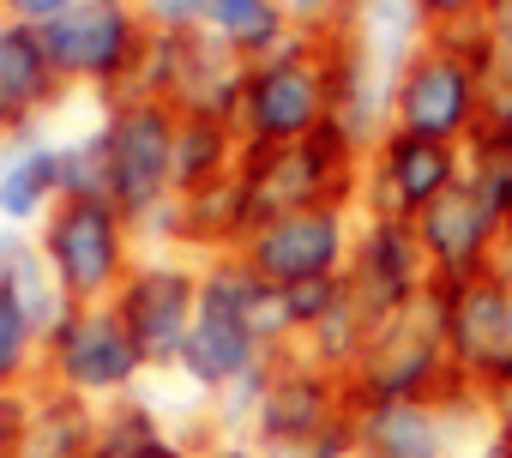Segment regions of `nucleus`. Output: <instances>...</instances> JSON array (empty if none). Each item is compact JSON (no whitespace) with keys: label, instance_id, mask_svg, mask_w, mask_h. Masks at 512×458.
I'll return each instance as SVG.
<instances>
[{"label":"nucleus","instance_id":"f8f14e48","mask_svg":"<svg viewBox=\"0 0 512 458\" xmlns=\"http://www.w3.org/2000/svg\"><path fill=\"white\" fill-rule=\"evenodd\" d=\"M43 49L55 61V73H79V79H121L139 73L145 37L127 19V0H79L61 19L43 25Z\"/></svg>","mask_w":512,"mask_h":458},{"label":"nucleus","instance_id":"72a5a7b5","mask_svg":"<svg viewBox=\"0 0 512 458\" xmlns=\"http://www.w3.org/2000/svg\"><path fill=\"white\" fill-rule=\"evenodd\" d=\"M79 458H115V452H109V446H103V452H79Z\"/></svg>","mask_w":512,"mask_h":458},{"label":"nucleus","instance_id":"4be33fe9","mask_svg":"<svg viewBox=\"0 0 512 458\" xmlns=\"http://www.w3.org/2000/svg\"><path fill=\"white\" fill-rule=\"evenodd\" d=\"M49 187H61V157L55 151H13L7 163H0V211L7 217H31L43 211Z\"/></svg>","mask_w":512,"mask_h":458},{"label":"nucleus","instance_id":"2f4dec72","mask_svg":"<svg viewBox=\"0 0 512 458\" xmlns=\"http://www.w3.org/2000/svg\"><path fill=\"white\" fill-rule=\"evenodd\" d=\"M127 458H187V452H181L175 440H163V434H157V440H145V446H139V452H127Z\"/></svg>","mask_w":512,"mask_h":458},{"label":"nucleus","instance_id":"7ed1b4c3","mask_svg":"<svg viewBox=\"0 0 512 458\" xmlns=\"http://www.w3.org/2000/svg\"><path fill=\"white\" fill-rule=\"evenodd\" d=\"M247 290H253V272L241 254H223L217 266L199 272V314H193V332L181 344V374L205 392L241 386L272 356L247 320Z\"/></svg>","mask_w":512,"mask_h":458},{"label":"nucleus","instance_id":"412c9836","mask_svg":"<svg viewBox=\"0 0 512 458\" xmlns=\"http://www.w3.org/2000/svg\"><path fill=\"white\" fill-rule=\"evenodd\" d=\"M49 49H43V31H25V25H7L0 31V121L25 115L31 103L49 97Z\"/></svg>","mask_w":512,"mask_h":458},{"label":"nucleus","instance_id":"cd10ccee","mask_svg":"<svg viewBox=\"0 0 512 458\" xmlns=\"http://www.w3.org/2000/svg\"><path fill=\"white\" fill-rule=\"evenodd\" d=\"M422 13H428L434 31H446V25H470V19H482V13H488V0H422Z\"/></svg>","mask_w":512,"mask_h":458},{"label":"nucleus","instance_id":"c85d7f7f","mask_svg":"<svg viewBox=\"0 0 512 458\" xmlns=\"http://www.w3.org/2000/svg\"><path fill=\"white\" fill-rule=\"evenodd\" d=\"M482 440H488L500 458H512V398L488 404V428H482Z\"/></svg>","mask_w":512,"mask_h":458},{"label":"nucleus","instance_id":"c756f323","mask_svg":"<svg viewBox=\"0 0 512 458\" xmlns=\"http://www.w3.org/2000/svg\"><path fill=\"white\" fill-rule=\"evenodd\" d=\"M7 7H13L19 19H43V25H49V19H61L67 7H79V0H7Z\"/></svg>","mask_w":512,"mask_h":458},{"label":"nucleus","instance_id":"dca6fc26","mask_svg":"<svg viewBox=\"0 0 512 458\" xmlns=\"http://www.w3.org/2000/svg\"><path fill=\"white\" fill-rule=\"evenodd\" d=\"M428 13H422V0H356L350 7V43L392 79L422 43H428Z\"/></svg>","mask_w":512,"mask_h":458},{"label":"nucleus","instance_id":"f03ea898","mask_svg":"<svg viewBox=\"0 0 512 458\" xmlns=\"http://www.w3.org/2000/svg\"><path fill=\"white\" fill-rule=\"evenodd\" d=\"M488 115V67L446 49L440 37H428L398 73H392V127L416 133V139H440V145H470L476 127Z\"/></svg>","mask_w":512,"mask_h":458},{"label":"nucleus","instance_id":"423d86ee","mask_svg":"<svg viewBox=\"0 0 512 458\" xmlns=\"http://www.w3.org/2000/svg\"><path fill=\"white\" fill-rule=\"evenodd\" d=\"M434 308L446 326L452 374L482 404L512 398V290L482 272L470 284H434Z\"/></svg>","mask_w":512,"mask_h":458},{"label":"nucleus","instance_id":"b1692460","mask_svg":"<svg viewBox=\"0 0 512 458\" xmlns=\"http://www.w3.org/2000/svg\"><path fill=\"white\" fill-rule=\"evenodd\" d=\"M278 7H284V19H290L296 37H308V43H338V37L350 31V7H356V0H278Z\"/></svg>","mask_w":512,"mask_h":458},{"label":"nucleus","instance_id":"f3484780","mask_svg":"<svg viewBox=\"0 0 512 458\" xmlns=\"http://www.w3.org/2000/svg\"><path fill=\"white\" fill-rule=\"evenodd\" d=\"M464 175L512 223V85H488V115H482L476 139L464 145Z\"/></svg>","mask_w":512,"mask_h":458},{"label":"nucleus","instance_id":"9b49d317","mask_svg":"<svg viewBox=\"0 0 512 458\" xmlns=\"http://www.w3.org/2000/svg\"><path fill=\"white\" fill-rule=\"evenodd\" d=\"M500 229H506V217L488 205V193H482L470 175L452 181V187L416 217V242H422V254H428V266H434V284H470V278H482L488 260H494Z\"/></svg>","mask_w":512,"mask_h":458},{"label":"nucleus","instance_id":"39448f33","mask_svg":"<svg viewBox=\"0 0 512 458\" xmlns=\"http://www.w3.org/2000/svg\"><path fill=\"white\" fill-rule=\"evenodd\" d=\"M326 127V43L290 37L278 55L247 67L235 133L241 145H296Z\"/></svg>","mask_w":512,"mask_h":458},{"label":"nucleus","instance_id":"2eb2a0df","mask_svg":"<svg viewBox=\"0 0 512 458\" xmlns=\"http://www.w3.org/2000/svg\"><path fill=\"white\" fill-rule=\"evenodd\" d=\"M55 350H61V374L73 386H85V392H115L145 368V356L127 338L121 314H73L55 332Z\"/></svg>","mask_w":512,"mask_h":458},{"label":"nucleus","instance_id":"9d476101","mask_svg":"<svg viewBox=\"0 0 512 458\" xmlns=\"http://www.w3.org/2000/svg\"><path fill=\"white\" fill-rule=\"evenodd\" d=\"M344 290L374 314L392 320L416 302H428L434 290V266L416 242V223H392V217H362L356 223V248L344 266Z\"/></svg>","mask_w":512,"mask_h":458},{"label":"nucleus","instance_id":"5701e85b","mask_svg":"<svg viewBox=\"0 0 512 458\" xmlns=\"http://www.w3.org/2000/svg\"><path fill=\"white\" fill-rule=\"evenodd\" d=\"M0 290L13 296V308L25 314V326H31V332H61V326H67V302H61V290H67V284H55L43 260L19 254Z\"/></svg>","mask_w":512,"mask_h":458},{"label":"nucleus","instance_id":"393cba45","mask_svg":"<svg viewBox=\"0 0 512 458\" xmlns=\"http://www.w3.org/2000/svg\"><path fill=\"white\" fill-rule=\"evenodd\" d=\"M482 37H488V85H512V0H488Z\"/></svg>","mask_w":512,"mask_h":458},{"label":"nucleus","instance_id":"f257e3e1","mask_svg":"<svg viewBox=\"0 0 512 458\" xmlns=\"http://www.w3.org/2000/svg\"><path fill=\"white\" fill-rule=\"evenodd\" d=\"M235 181H241L253 229L272 223V217H290V211H314V205H350L356 211L362 151L344 145L332 127H320L296 145H241Z\"/></svg>","mask_w":512,"mask_h":458},{"label":"nucleus","instance_id":"6e6552de","mask_svg":"<svg viewBox=\"0 0 512 458\" xmlns=\"http://www.w3.org/2000/svg\"><path fill=\"white\" fill-rule=\"evenodd\" d=\"M452 181H464V151L440 145V139H416L386 127L368 151H362V217H392V223H416Z\"/></svg>","mask_w":512,"mask_h":458},{"label":"nucleus","instance_id":"a878e982","mask_svg":"<svg viewBox=\"0 0 512 458\" xmlns=\"http://www.w3.org/2000/svg\"><path fill=\"white\" fill-rule=\"evenodd\" d=\"M211 0H145V19L157 37H181V31H205Z\"/></svg>","mask_w":512,"mask_h":458},{"label":"nucleus","instance_id":"7c9ffc66","mask_svg":"<svg viewBox=\"0 0 512 458\" xmlns=\"http://www.w3.org/2000/svg\"><path fill=\"white\" fill-rule=\"evenodd\" d=\"M488 278L512 290V223L500 229V242H494V260H488Z\"/></svg>","mask_w":512,"mask_h":458},{"label":"nucleus","instance_id":"0eeeda50","mask_svg":"<svg viewBox=\"0 0 512 458\" xmlns=\"http://www.w3.org/2000/svg\"><path fill=\"white\" fill-rule=\"evenodd\" d=\"M356 223H362V211H350V205L290 211V217H272L253 229L241 242V260H247V272H260L278 290L314 284V278H344L350 248H356Z\"/></svg>","mask_w":512,"mask_h":458},{"label":"nucleus","instance_id":"bb28decb","mask_svg":"<svg viewBox=\"0 0 512 458\" xmlns=\"http://www.w3.org/2000/svg\"><path fill=\"white\" fill-rule=\"evenodd\" d=\"M25 344H31V326H25V314L13 308V296L0 290V386L25 368Z\"/></svg>","mask_w":512,"mask_h":458},{"label":"nucleus","instance_id":"ddd939ff","mask_svg":"<svg viewBox=\"0 0 512 458\" xmlns=\"http://www.w3.org/2000/svg\"><path fill=\"white\" fill-rule=\"evenodd\" d=\"M127 338L139 344V356L151 368H169L181 362V344L193 332V314H199V272H181V266H145L127 278L121 302H115Z\"/></svg>","mask_w":512,"mask_h":458},{"label":"nucleus","instance_id":"a211bd4d","mask_svg":"<svg viewBox=\"0 0 512 458\" xmlns=\"http://www.w3.org/2000/svg\"><path fill=\"white\" fill-rule=\"evenodd\" d=\"M235 163H241L235 121H205V115H181L175 121V199L199 193L211 181H229Z\"/></svg>","mask_w":512,"mask_h":458},{"label":"nucleus","instance_id":"6ab92c4d","mask_svg":"<svg viewBox=\"0 0 512 458\" xmlns=\"http://www.w3.org/2000/svg\"><path fill=\"white\" fill-rule=\"evenodd\" d=\"M374 326H380V320H374L350 290H338V302H332L308 332H302V344H296V350H302L308 362H320L326 374L350 380V374H356V362H362V350H368V338H374Z\"/></svg>","mask_w":512,"mask_h":458},{"label":"nucleus","instance_id":"473e14b6","mask_svg":"<svg viewBox=\"0 0 512 458\" xmlns=\"http://www.w3.org/2000/svg\"><path fill=\"white\" fill-rule=\"evenodd\" d=\"M464 458H500V452H494V446H488V440H482V446H470V452H464Z\"/></svg>","mask_w":512,"mask_h":458},{"label":"nucleus","instance_id":"aec40b11","mask_svg":"<svg viewBox=\"0 0 512 458\" xmlns=\"http://www.w3.org/2000/svg\"><path fill=\"white\" fill-rule=\"evenodd\" d=\"M205 31H211L217 43H229L241 61H266V55H278V49L296 37L278 0H211Z\"/></svg>","mask_w":512,"mask_h":458},{"label":"nucleus","instance_id":"20e7f679","mask_svg":"<svg viewBox=\"0 0 512 458\" xmlns=\"http://www.w3.org/2000/svg\"><path fill=\"white\" fill-rule=\"evenodd\" d=\"M446 386H452V356H446V326L428 290V302L374 326L350 374V398L356 404H434Z\"/></svg>","mask_w":512,"mask_h":458},{"label":"nucleus","instance_id":"4468645a","mask_svg":"<svg viewBox=\"0 0 512 458\" xmlns=\"http://www.w3.org/2000/svg\"><path fill=\"white\" fill-rule=\"evenodd\" d=\"M49 266L67 296H97L121 272V205L115 199H67L49 229Z\"/></svg>","mask_w":512,"mask_h":458},{"label":"nucleus","instance_id":"1a4fd4ad","mask_svg":"<svg viewBox=\"0 0 512 458\" xmlns=\"http://www.w3.org/2000/svg\"><path fill=\"white\" fill-rule=\"evenodd\" d=\"M175 109L157 97H133L109 127H103V157H109V199L127 217L163 211L175 193Z\"/></svg>","mask_w":512,"mask_h":458}]
</instances>
